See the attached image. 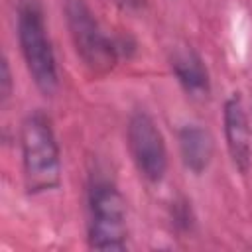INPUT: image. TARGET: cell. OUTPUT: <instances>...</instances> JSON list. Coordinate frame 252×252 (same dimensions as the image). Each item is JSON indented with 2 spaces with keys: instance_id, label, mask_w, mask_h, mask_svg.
<instances>
[{
  "instance_id": "2",
  "label": "cell",
  "mask_w": 252,
  "mask_h": 252,
  "mask_svg": "<svg viewBox=\"0 0 252 252\" xmlns=\"http://www.w3.org/2000/svg\"><path fill=\"white\" fill-rule=\"evenodd\" d=\"M16 35L22 59L35 89L45 96H53L59 89V71L45 16L37 0H20L16 8Z\"/></svg>"
},
{
  "instance_id": "7",
  "label": "cell",
  "mask_w": 252,
  "mask_h": 252,
  "mask_svg": "<svg viewBox=\"0 0 252 252\" xmlns=\"http://www.w3.org/2000/svg\"><path fill=\"white\" fill-rule=\"evenodd\" d=\"M169 69L177 85L189 96H209L211 93V73L205 59L191 47H175L169 55Z\"/></svg>"
},
{
  "instance_id": "8",
  "label": "cell",
  "mask_w": 252,
  "mask_h": 252,
  "mask_svg": "<svg viewBox=\"0 0 252 252\" xmlns=\"http://www.w3.org/2000/svg\"><path fill=\"white\" fill-rule=\"evenodd\" d=\"M177 146L187 171L193 175H203L209 169L215 156V138L205 126L195 122L183 124L177 130Z\"/></svg>"
},
{
  "instance_id": "4",
  "label": "cell",
  "mask_w": 252,
  "mask_h": 252,
  "mask_svg": "<svg viewBox=\"0 0 252 252\" xmlns=\"http://www.w3.org/2000/svg\"><path fill=\"white\" fill-rule=\"evenodd\" d=\"M87 240L93 250H126L128 213L118 185L93 175L87 187Z\"/></svg>"
},
{
  "instance_id": "5",
  "label": "cell",
  "mask_w": 252,
  "mask_h": 252,
  "mask_svg": "<svg viewBox=\"0 0 252 252\" xmlns=\"http://www.w3.org/2000/svg\"><path fill=\"white\" fill-rule=\"evenodd\" d=\"M126 146L138 173L150 181L159 183L169 165L167 144L154 116L146 110H134L126 122Z\"/></svg>"
},
{
  "instance_id": "6",
  "label": "cell",
  "mask_w": 252,
  "mask_h": 252,
  "mask_svg": "<svg viewBox=\"0 0 252 252\" xmlns=\"http://www.w3.org/2000/svg\"><path fill=\"white\" fill-rule=\"evenodd\" d=\"M222 132L232 165L246 175L252 165V128L240 93H232L222 104Z\"/></svg>"
},
{
  "instance_id": "3",
  "label": "cell",
  "mask_w": 252,
  "mask_h": 252,
  "mask_svg": "<svg viewBox=\"0 0 252 252\" xmlns=\"http://www.w3.org/2000/svg\"><path fill=\"white\" fill-rule=\"evenodd\" d=\"M63 18L75 53L89 73H110L124 51V41L106 33L87 0H63Z\"/></svg>"
},
{
  "instance_id": "9",
  "label": "cell",
  "mask_w": 252,
  "mask_h": 252,
  "mask_svg": "<svg viewBox=\"0 0 252 252\" xmlns=\"http://www.w3.org/2000/svg\"><path fill=\"white\" fill-rule=\"evenodd\" d=\"M169 219H171V224L177 232H191L193 226H195V213L191 209V203L185 199V197H177L173 199L171 207H169Z\"/></svg>"
},
{
  "instance_id": "10",
  "label": "cell",
  "mask_w": 252,
  "mask_h": 252,
  "mask_svg": "<svg viewBox=\"0 0 252 252\" xmlns=\"http://www.w3.org/2000/svg\"><path fill=\"white\" fill-rule=\"evenodd\" d=\"M12 91H14V79H12L10 63H8V57L2 55V61H0V100L2 104L8 102V98L12 96Z\"/></svg>"
},
{
  "instance_id": "1",
  "label": "cell",
  "mask_w": 252,
  "mask_h": 252,
  "mask_svg": "<svg viewBox=\"0 0 252 252\" xmlns=\"http://www.w3.org/2000/svg\"><path fill=\"white\" fill-rule=\"evenodd\" d=\"M20 154L24 185L30 195L53 191L61 185V150L51 118L32 110L20 124Z\"/></svg>"
}]
</instances>
